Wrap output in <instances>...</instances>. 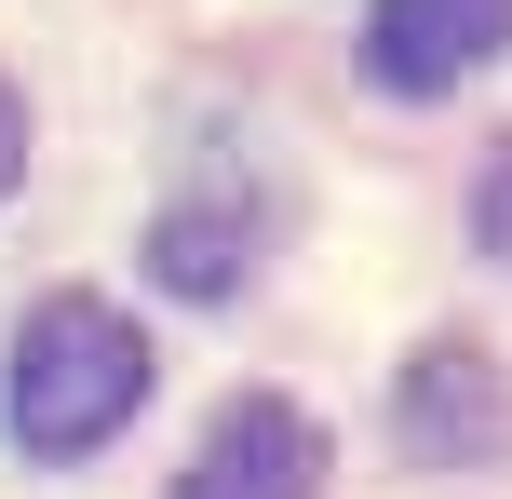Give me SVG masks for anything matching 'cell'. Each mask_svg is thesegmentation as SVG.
Returning <instances> with one entry per match:
<instances>
[{
    "instance_id": "5",
    "label": "cell",
    "mask_w": 512,
    "mask_h": 499,
    "mask_svg": "<svg viewBox=\"0 0 512 499\" xmlns=\"http://www.w3.org/2000/svg\"><path fill=\"white\" fill-rule=\"evenodd\" d=\"M149 270L176 297H230L243 270H256V230H243V203H162V230H149Z\"/></svg>"
},
{
    "instance_id": "2",
    "label": "cell",
    "mask_w": 512,
    "mask_h": 499,
    "mask_svg": "<svg viewBox=\"0 0 512 499\" xmlns=\"http://www.w3.org/2000/svg\"><path fill=\"white\" fill-rule=\"evenodd\" d=\"M176 499H324V432H310V405H283V392L216 405V432L189 446Z\"/></svg>"
},
{
    "instance_id": "4",
    "label": "cell",
    "mask_w": 512,
    "mask_h": 499,
    "mask_svg": "<svg viewBox=\"0 0 512 499\" xmlns=\"http://www.w3.org/2000/svg\"><path fill=\"white\" fill-rule=\"evenodd\" d=\"M499 432H512L499 365H486L472 338H432V351L405 365V446H418V459H486Z\"/></svg>"
},
{
    "instance_id": "7",
    "label": "cell",
    "mask_w": 512,
    "mask_h": 499,
    "mask_svg": "<svg viewBox=\"0 0 512 499\" xmlns=\"http://www.w3.org/2000/svg\"><path fill=\"white\" fill-rule=\"evenodd\" d=\"M27 176V108H14V81H0V189Z\"/></svg>"
},
{
    "instance_id": "6",
    "label": "cell",
    "mask_w": 512,
    "mask_h": 499,
    "mask_svg": "<svg viewBox=\"0 0 512 499\" xmlns=\"http://www.w3.org/2000/svg\"><path fill=\"white\" fill-rule=\"evenodd\" d=\"M472 243H486V257H512V135L486 149V189H472Z\"/></svg>"
},
{
    "instance_id": "1",
    "label": "cell",
    "mask_w": 512,
    "mask_h": 499,
    "mask_svg": "<svg viewBox=\"0 0 512 499\" xmlns=\"http://www.w3.org/2000/svg\"><path fill=\"white\" fill-rule=\"evenodd\" d=\"M149 405V338H135L108 297H41L14 324V446L27 459H95L108 432Z\"/></svg>"
},
{
    "instance_id": "3",
    "label": "cell",
    "mask_w": 512,
    "mask_h": 499,
    "mask_svg": "<svg viewBox=\"0 0 512 499\" xmlns=\"http://www.w3.org/2000/svg\"><path fill=\"white\" fill-rule=\"evenodd\" d=\"M512 41V0H378L364 14V81L378 95H459Z\"/></svg>"
}]
</instances>
